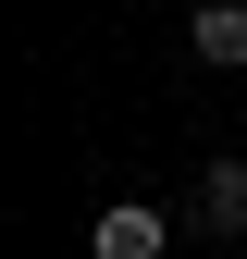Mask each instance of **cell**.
I'll return each instance as SVG.
<instances>
[{
	"label": "cell",
	"instance_id": "2",
	"mask_svg": "<svg viewBox=\"0 0 247 259\" xmlns=\"http://www.w3.org/2000/svg\"><path fill=\"white\" fill-rule=\"evenodd\" d=\"M185 50H198L210 74H247V0H198V13H185Z\"/></svg>",
	"mask_w": 247,
	"mask_h": 259
},
{
	"label": "cell",
	"instance_id": "1",
	"mask_svg": "<svg viewBox=\"0 0 247 259\" xmlns=\"http://www.w3.org/2000/svg\"><path fill=\"white\" fill-rule=\"evenodd\" d=\"M87 259H173V210L161 198H111L87 222Z\"/></svg>",
	"mask_w": 247,
	"mask_h": 259
},
{
	"label": "cell",
	"instance_id": "3",
	"mask_svg": "<svg viewBox=\"0 0 247 259\" xmlns=\"http://www.w3.org/2000/svg\"><path fill=\"white\" fill-rule=\"evenodd\" d=\"M185 222H198V235H247V160H210V173H198V210H185Z\"/></svg>",
	"mask_w": 247,
	"mask_h": 259
}]
</instances>
